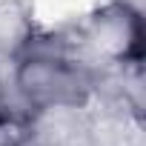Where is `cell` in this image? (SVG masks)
I'll use <instances>...</instances> for the list:
<instances>
[{
    "label": "cell",
    "mask_w": 146,
    "mask_h": 146,
    "mask_svg": "<svg viewBox=\"0 0 146 146\" xmlns=\"http://www.w3.org/2000/svg\"><path fill=\"white\" fill-rule=\"evenodd\" d=\"M17 146H98L95 106H54L23 120Z\"/></svg>",
    "instance_id": "obj_3"
},
{
    "label": "cell",
    "mask_w": 146,
    "mask_h": 146,
    "mask_svg": "<svg viewBox=\"0 0 146 146\" xmlns=\"http://www.w3.org/2000/svg\"><path fill=\"white\" fill-rule=\"evenodd\" d=\"M37 32L35 0H0V69L6 72V78Z\"/></svg>",
    "instance_id": "obj_4"
},
{
    "label": "cell",
    "mask_w": 146,
    "mask_h": 146,
    "mask_svg": "<svg viewBox=\"0 0 146 146\" xmlns=\"http://www.w3.org/2000/svg\"><path fill=\"white\" fill-rule=\"evenodd\" d=\"M0 112H3V115H15V117H23V120H26V115L17 109V103H15V98H12L9 78H6V72H3V69H0Z\"/></svg>",
    "instance_id": "obj_6"
},
{
    "label": "cell",
    "mask_w": 146,
    "mask_h": 146,
    "mask_svg": "<svg viewBox=\"0 0 146 146\" xmlns=\"http://www.w3.org/2000/svg\"><path fill=\"white\" fill-rule=\"evenodd\" d=\"M120 3H129V6H135V9L143 12V0H120Z\"/></svg>",
    "instance_id": "obj_7"
},
{
    "label": "cell",
    "mask_w": 146,
    "mask_h": 146,
    "mask_svg": "<svg viewBox=\"0 0 146 146\" xmlns=\"http://www.w3.org/2000/svg\"><path fill=\"white\" fill-rule=\"evenodd\" d=\"M52 35L83 69L92 72V78L109 66L143 60V12L120 0H109L89 15L52 29Z\"/></svg>",
    "instance_id": "obj_2"
},
{
    "label": "cell",
    "mask_w": 146,
    "mask_h": 146,
    "mask_svg": "<svg viewBox=\"0 0 146 146\" xmlns=\"http://www.w3.org/2000/svg\"><path fill=\"white\" fill-rule=\"evenodd\" d=\"M9 89L26 117L54 106H86L92 103V72L72 57L49 29L37 32L9 69Z\"/></svg>",
    "instance_id": "obj_1"
},
{
    "label": "cell",
    "mask_w": 146,
    "mask_h": 146,
    "mask_svg": "<svg viewBox=\"0 0 146 146\" xmlns=\"http://www.w3.org/2000/svg\"><path fill=\"white\" fill-rule=\"evenodd\" d=\"M23 135V117L0 112V146H17Z\"/></svg>",
    "instance_id": "obj_5"
}]
</instances>
